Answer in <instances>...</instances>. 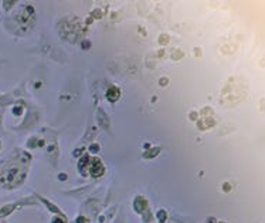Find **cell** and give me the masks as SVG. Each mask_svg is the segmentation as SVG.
<instances>
[{
    "instance_id": "cell-1",
    "label": "cell",
    "mask_w": 265,
    "mask_h": 223,
    "mask_svg": "<svg viewBox=\"0 0 265 223\" xmlns=\"http://www.w3.org/2000/svg\"><path fill=\"white\" fill-rule=\"evenodd\" d=\"M108 98L111 99V101H115L116 98H119V90L118 88H109V91H108Z\"/></svg>"
},
{
    "instance_id": "cell-2",
    "label": "cell",
    "mask_w": 265,
    "mask_h": 223,
    "mask_svg": "<svg viewBox=\"0 0 265 223\" xmlns=\"http://www.w3.org/2000/svg\"><path fill=\"white\" fill-rule=\"evenodd\" d=\"M53 223H64V222H62L61 219H54V222H53Z\"/></svg>"
},
{
    "instance_id": "cell-3",
    "label": "cell",
    "mask_w": 265,
    "mask_h": 223,
    "mask_svg": "<svg viewBox=\"0 0 265 223\" xmlns=\"http://www.w3.org/2000/svg\"><path fill=\"white\" fill-rule=\"evenodd\" d=\"M224 186H225V188H224V189H225V190H228V189H230V185H228V183H225V185H224Z\"/></svg>"
}]
</instances>
